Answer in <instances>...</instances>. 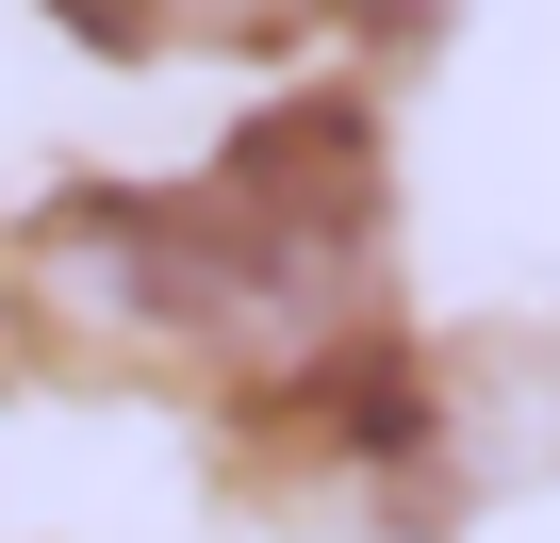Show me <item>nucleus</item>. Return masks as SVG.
<instances>
[{
  "instance_id": "1",
  "label": "nucleus",
  "mask_w": 560,
  "mask_h": 543,
  "mask_svg": "<svg viewBox=\"0 0 560 543\" xmlns=\"http://www.w3.org/2000/svg\"><path fill=\"white\" fill-rule=\"evenodd\" d=\"M83 17H116V34H247L280 0H83Z\"/></svg>"
}]
</instances>
